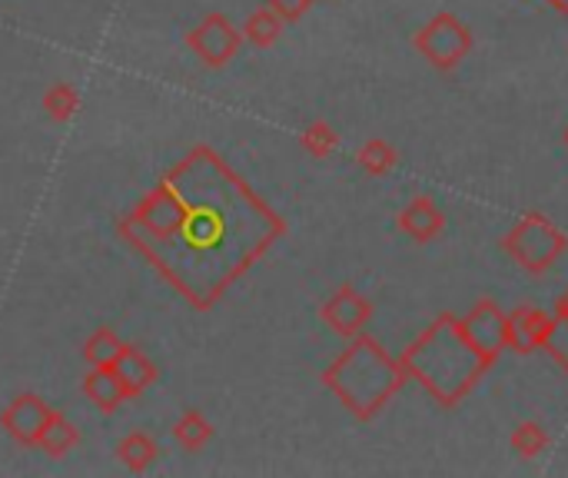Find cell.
<instances>
[{"mask_svg":"<svg viewBox=\"0 0 568 478\" xmlns=\"http://www.w3.org/2000/svg\"><path fill=\"white\" fill-rule=\"evenodd\" d=\"M80 389H83L87 403H93L106 416H113L130 399L126 396V386H123V379L116 376L113 366H90V373L83 376Z\"/></svg>","mask_w":568,"mask_h":478,"instance_id":"obj_12","label":"cell"},{"mask_svg":"<svg viewBox=\"0 0 568 478\" xmlns=\"http://www.w3.org/2000/svg\"><path fill=\"white\" fill-rule=\"evenodd\" d=\"M266 7L276 10L283 23H296V20H303L310 13L313 0H266Z\"/></svg>","mask_w":568,"mask_h":478,"instance_id":"obj_24","label":"cell"},{"mask_svg":"<svg viewBox=\"0 0 568 478\" xmlns=\"http://www.w3.org/2000/svg\"><path fill=\"white\" fill-rule=\"evenodd\" d=\"M406 369L389 356L373 336L359 333L349 346L323 369V386L339 399V406L359 423L376 419L406 386Z\"/></svg>","mask_w":568,"mask_h":478,"instance_id":"obj_3","label":"cell"},{"mask_svg":"<svg viewBox=\"0 0 568 478\" xmlns=\"http://www.w3.org/2000/svg\"><path fill=\"white\" fill-rule=\"evenodd\" d=\"M566 146H568V126H566Z\"/></svg>","mask_w":568,"mask_h":478,"instance_id":"obj_27","label":"cell"},{"mask_svg":"<svg viewBox=\"0 0 568 478\" xmlns=\"http://www.w3.org/2000/svg\"><path fill=\"white\" fill-rule=\"evenodd\" d=\"M409 379H416L439 406H459L483 376L496 366L489 363L463 333L456 313H439L399 356Z\"/></svg>","mask_w":568,"mask_h":478,"instance_id":"obj_2","label":"cell"},{"mask_svg":"<svg viewBox=\"0 0 568 478\" xmlns=\"http://www.w3.org/2000/svg\"><path fill=\"white\" fill-rule=\"evenodd\" d=\"M356 163H359V170L366 173V176H389L393 170H396V163H399V153H396V146L389 143V140H383V136H369L363 146H359V153H356Z\"/></svg>","mask_w":568,"mask_h":478,"instance_id":"obj_16","label":"cell"},{"mask_svg":"<svg viewBox=\"0 0 568 478\" xmlns=\"http://www.w3.org/2000/svg\"><path fill=\"white\" fill-rule=\"evenodd\" d=\"M116 459H120V466L130 469L133 476H143V472H150L153 462L160 459V443H156L150 433L133 429V433H126V436L116 443Z\"/></svg>","mask_w":568,"mask_h":478,"instance_id":"obj_14","label":"cell"},{"mask_svg":"<svg viewBox=\"0 0 568 478\" xmlns=\"http://www.w3.org/2000/svg\"><path fill=\"white\" fill-rule=\"evenodd\" d=\"M57 416V409L50 403H43L37 393H20L7 403V409L0 413V426L7 429V436L20 446H37L43 429L50 426V419Z\"/></svg>","mask_w":568,"mask_h":478,"instance_id":"obj_8","label":"cell"},{"mask_svg":"<svg viewBox=\"0 0 568 478\" xmlns=\"http://www.w3.org/2000/svg\"><path fill=\"white\" fill-rule=\"evenodd\" d=\"M473 43H476L473 27H469L463 17H456L453 10L433 13V17L413 33V47H416L419 57H423L433 70H439V73L456 70V67L473 53Z\"/></svg>","mask_w":568,"mask_h":478,"instance_id":"obj_5","label":"cell"},{"mask_svg":"<svg viewBox=\"0 0 568 478\" xmlns=\"http://www.w3.org/2000/svg\"><path fill=\"white\" fill-rule=\"evenodd\" d=\"M509 446H513V452H516L519 459H539V456L552 446V439H549L546 426H539V423L529 419V423H519V426L513 429Z\"/></svg>","mask_w":568,"mask_h":478,"instance_id":"obj_21","label":"cell"},{"mask_svg":"<svg viewBox=\"0 0 568 478\" xmlns=\"http://www.w3.org/2000/svg\"><path fill=\"white\" fill-rule=\"evenodd\" d=\"M113 369H116V376L123 379L130 399H136L140 393H146V389L156 383V376H160L156 366H153V359H150L140 346H126V343H123L120 356L113 359Z\"/></svg>","mask_w":568,"mask_h":478,"instance_id":"obj_13","label":"cell"},{"mask_svg":"<svg viewBox=\"0 0 568 478\" xmlns=\"http://www.w3.org/2000/svg\"><path fill=\"white\" fill-rule=\"evenodd\" d=\"M80 446V429L70 423V419H63L60 413L50 419V426L43 429V436H40V443H37V449L43 452V456H50V459H63L67 452H73Z\"/></svg>","mask_w":568,"mask_h":478,"instance_id":"obj_18","label":"cell"},{"mask_svg":"<svg viewBox=\"0 0 568 478\" xmlns=\"http://www.w3.org/2000/svg\"><path fill=\"white\" fill-rule=\"evenodd\" d=\"M116 233L193 309L206 313L286 236V220L223 153L196 143L120 216Z\"/></svg>","mask_w":568,"mask_h":478,"instance_id":"obj_1","label":"cell"},{"mask_svg":"<svg viewBox=\"0 0 568 478\" xmlns=\"http://www.w3.org/2000/svg\"><path fill=\"white\" fill-rule=\"evenodd\" d=\"M463 333L469 336V343L489 359L499 363V356L506 353V313L499 303L493 299H479L466 316H459Z\"/></svg>","mask_w":568,"mask_h":478,"instance_id":"obj_9","label":"cell"},{"mask_svg":"<svg viewBox=\"0 0 568 478\" xmlns=\"http://www.w3.org/2000/svg\"><path fill=\"white\" fill-rule=\"evenodd\" d=\"M399 230L413 240V243H433L443 230H446V213L439 210V203L426 193L413 196L403 213H399Z\"/></svg>","mask_w":568,"mask_h":478,"instance_id":"obj_11","label":"cell"},{"mask_svg":"<svg viewBox=\"0 0 568 478\" xmlns=\"http://www.w3.org/2000/svg\"><path fill=\"white\" fill-rule=\"evenodd\" d=\"M503 250H506V256H509L519 269L539 276V273L552 269V266L566 256L568 236L549 220V216H542V213H526V216L503 236Z\"/></svg>","mask_w":568,"mask_h":478,"instance_id":"obj_4","label":"cell"},{"mask_svg":"<svg viewBox=\"0 0 568 478\" xmlns=\"http://www.w3.org/2000/svg\"><path fill=\"white\" fill-rule=\"evenodd\" d=\"M549 3H552L556 10H562V13H568V0H549Z\"/></svg>","mask_w":568,"mask_h":478,"instance_id":"obj_26","label":"cell"},{"mask_svg":"<svg viewBox=\"0 0 568 478\" xmlns=\"http://www.w3.org/2000/svg\"><path fill=\"white\" fill-rule=\"evenodd\" d=\"M186 47L193 50V57L203 67H226L240 47H243V30L233 27V20L226 13H206L193 30H186Z\"/></svg>","mask_w":568,"mask_h":478,"instance_id":"obj_6","label":"cell"},{"mask_svg":"<svg viewBox=\"0 0 568 478\" xmlns=\"http://www.w3.org/2000/svg\"><path fill=\"white\" fill-rule=\"evenodd\" d=\"M77 110H80V93H77V87H73V83L57 80V83H50V87L43 90V113H47L53 123H67V120H73V116H77Z\"/></svg>","mask_w":568,"mask_h":478,"instance_id":"obj_19","label":"cell"},{"mask_svg":"<svg viewBox=\"0 0 568 478\" xmlns=\"http://www.w3.org/2000/svg\"><path fill=\"white\" fill-rule=\"evenodd\" d=\"M542 353H549V359H552L559 369H566L568 373V319L556 316V323H552V333H549V339H546Z\"/></svg>","mask_w":568,"mask_h":478,"instance_id":"obj_23","label":"cell"},{"mask_svg":"<svg viewBox=\"0 0 568 478\" xmlns=\"http://www.w3.org/2000/svg\"><path fill=\"white\" fill-rule=\"evenodd\" d=\"M556 316H562V319H568V289L556 299Z\"/></svg>","mask_w":568,"mask_h":478,"instance_id":"obj_25","label":"cell"},{"mask_svg":"<svg viewBox=\"0 0 568 478\" xmlns=\"http://www.w3.org/2000/svg\"><path fill=\"white\" fill-rule=\"evenodd\" d=\"M283 20H280V13L276 10H270L266 3L263 7H256L250 17H246V23L240 27L243 30V43H253V47H260V50H266V47H273L280 37H283Z\"/></svg>","mask_w":568,"mask_h":478,"instance_id":"obj_15","label":"cell"},{"mask_svg":"<svg viewBox=\"0 0 568 478\" xmlns=\"http://www.w3.org/2000/svg\"><path fill=\"white\" fill-rule=\"evenodd\" d=\"M300 146L313 156V160H326L339 150V133L333 130V123L326 120H313L310 126H303L300 133Z\"/></svg>","mask_w":568,"mask_h":478,"instance_id":"obj_22","label":"cell"},{"mask_svg":"<svg viewBox=\"0 0 568 478\" xmlns=\"http://www.w3.org/2000/svg\"><path fill=\"white\" fill-rule=\"evenodd\" d=\"M373 316H376V306L369 303V296H363L349 283L339 286L336 293H329L323 299V306H320V319L326 323V329L343 336V339H353V336L366 333Z\"/></svg>","mask_w":568,"mask_h":478,"instance_id":"obj_7","label":"cell"},{"mask_svg":"<svg viewBox=\"0 0 568 478\" xmlns=\"http://www.w3.org/2000/svg\"><path fill=\"white\" fill-rule=\"evenodd\" d=\"M173 439H176V446H180V449H186V452H200V449H206V446H210V439H213V423H210L203 413L186 409V413L176 419V426H173Z\"/></svg>","mask_w":568,"mask_h":478,"instance_id":"obj_17","label":"cell"},{"mask_svg":"<svg viewBox=\"0 0 568 478\" xmlns=\"http://www.w3.org/2000/svg\"><path fill=\"white\" fill-rule=\"evenodd\" d=\"M120 349H123V339L116 336V329H110V326H100V329H93L90 336H87V343H83V363L87 366H113V359L120 356Z\"/></svg>","mask_w":568,"mask_h":478,"instance_id":"obj_20","label":"cell"},{"mask_svg":"<svg viewBox=\"0 0 568 478\" xmlns=\"http://www.w3.org/2000/svg\"><path fill=\"white\" fill-rule=\"evenodd\" d=\"M552 323H556V313H549L542 306H519V309L506 313V349H513L519 356L539 353L552 333Z\"/></svg>","mask_w":568,"mask_h":478,"instance_id":"obj_10","label":"cell"}]
</instances>
